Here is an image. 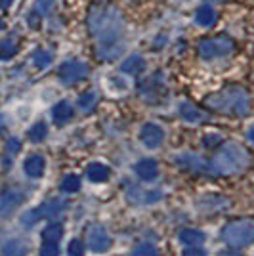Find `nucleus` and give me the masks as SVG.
Returning a JSON list of instances; mask_svg holds the SVG:
<instances>
[{
	"label": "nucleus",
	"mask_w": 254,
	"mask_h": 256,
	"mask_svg": "<svg viewBox=\"0 0 254 256\" xmlns=\"http://www.w3.org/2000/svg\"><path fill=\"white\" fill-rule=\"evenodd\" d=\"M88 29L98 44L122 42V14L111 4H96L88 12Z\"/></svg>",
	"instance_id": "nucleus-1"
},
{
	"label": "nucleus",
	"mask_w": 254,
	"mask_h": 256,
	"mask_svg": "<svg viewBox=\"0 0 254 256\" xmlns=\"http://www.w3.org/2000/svg\"><path fill=\"white\" fill-rule=\"evenodd\" d=\"M204 104L212 111L226 113V115H235V117H243L248 113L250 107V96L243 86H226L222 90L214 92L210 96H206Z\"/></svg>",
	"instance_id": "nucleus-2"
},
{
	"label": "nucleus",
	"mask_w": 254,
	"mask_h": 256,
	"mask_svg": "<svg viewBox=\"0 0 254 256\" xmlns=\"http://www.w3.org/2000/svg\"><path fill=\"white\" fill-rule=\"evenodd\" d=\"M248 151L244 150L243 146L230 142V144H224L220 151L212 157L210 168L212 174L216 176H230V174H239L248 166Z\"/></svg>",
	"instance_id": "nucleus-3"
},
{
	"label": "nucleus",
	"mask_w": 254,
	"mask_h": 256,
	"mask_svg": "<svg viewBox=\"0 0 254 256\" xmlns=\"http://www.w3.org/2000/svg\"><path fill=\"white\" fill-rule=\"evenodd\" d=\"M222 239L224 243H228L233 248H241L254 243V218H241L224 226Z\"/></svg>",
	"instance_id": "nucleus-4"
},
{
	"label": "nucleus",
	"mask_w": 254,
	"mask_h": 256,
	"mask_svg": "<svg viewBox=\"0 0 254 256\" xmlns=\"http://www.w3.org/2000/svg\"><path fill=\"white\" fill-rule=\"evenodd\" d=\"M197 50L202 60H214V58H224V56L232 54L235 50V42L228 34H216V36L202 38Z\"/></svg>",
	"instance_id": "nucleus-5"
},
{
	"label": "nucleus",
	"mask_w": 254,
	"mask_h": 256,
	"mask_svg": "<svg viewBox=\"0 0 254 256\" xmlns=\"http://www.w3.org/2000/svg\"><path fill=\"white\" fill-rule=\"evenodd\" d=\"M86 75H88V65L80 60H67L58 69V76L64 84H74L82 80Z\"/></svg>",
	"instance_id": "nucleus-6"
},
{
	"label": "nucleus",
	"mask_w": 254,
	"mask_h": 256,
	"mask_svg": "<svg viewBox=\"0 0 254 256\" xmlns=\"http://www.w3.org/2000/svg\"><path fill=\"white\" fill-rule=\"evenodd\" d=\"M86 243H88V248L94 250V252H106L111 246V237L107 235L104 226L94 224L90 226L88 232H86Z\"/></svg>",
	"instance_id": "nucleus-7"
},
{
	"label": "nucleus",
	"mask_w": 254,
	"mask_h": 256,
	"mask_svg": "<svg viewBox=\"0 0 254 256\" xmlns=\"http://www.w3.org/2000/svg\"><path fill=\"white\" fill-rule=\"evenodd\" d=\"M65 204L62 201H48V203L40 204L36 210H31L29 214L23 216V224H32L40 218H56L64 212Z\"/></svg>",
	"instance_id": "nucleus-8"
},
{
	"label": "nucleus",
	"mask_w": 254,
	"mask_h": 256,
	"mask_svg": "<svg viewBox=\"0 0 254 256\" xmlns=\"http://www.w3.org/2000/svg\"><path fill=\"white\" fill-rule=\"evenodd\" d=\"M162 138H164V132H162V128L157 126V124H153V122H146L142 130H140V140H142V144L149 148V150H155V148H159L160 144H162Z\"/></svg>",
	"instance_id": "nucleus-9"
},
{
	"label": "nucleus",
	"mask_w": 254,
	"mask_h": 256,
	"mask_svg": "<svg viewBox=\"0 0 254 256\" xmlns=\"http://www.w3.org/2000/svg\"><path fill=\"white\" fill-rule=\"evenodd\" d=\"M22 201H23V193L20 190H16V188L6 190V192L0 195V216L12 214Z\"/></svg>",
	"instance_id": "nucleus-10"
},
{
	"label": "nucleus",
	"mask_w": 254,
	"mask_h": 256,
	"mask_svg": "<svg viewBox=\"0 0 254 256\" xmlns=\"http://www.w3.org/2000/svg\"><path fill=\"white\" fill-rule=\"evenodd\" d=\"M230 206V199L222 195H206L199 199V208L202 212H220Z\"/></svg>",
	"instance_id": "nucleus-11"
},
{
	"label": "nucleus",
	"mask_w": 254,
	"mask_h": 256,
	"mask_svg": "<svg viewBox=\"0 0 254 256\" xmlns=\"http://www.w3.org/2000/svg\"><path fill=\"white\" fill-rule=\"evenodd\" d=\"M180 117L184 118V120H188V122L199 124V122H202V120H206L208 115H206L204 111H201L197 106H193V104H190V102H184V104L180 106Z\"/></svg>",
	"instance_id": "nucleus-12"
},
{
	"label": "nucleus",
	"mask_w": 254,
	"mask_h": 256,
	"mask_svg": "<svg viewBox=\"0 0 254 256\" xmlns=\"http://www.w3.org/2000/svg\"><path fill=\"white\" fill-rule=\"evenodd\" d=\"M134 170H136V174H138L142 180L146 182H151L155 180L157 176H159V166H157V162L153 159H142L134 166Z\"/></svg>",
	"instance_id": "nucleus-13"
},
{
	"label": "nucleus",
	"mask_w": 254,
	"mask_h": 256,
	"mask_svg": "<svg viewBox=\"0 0 254 256\" xmlns=\"http://www.w3.org/2000/svg\"><path fill=\"white\" fill-rule=\"evenodd\" d=\"M176 164H180V166L188 168V170H193V172H202L204 168H208V164H206L201 157L193 155V153L178 155V157H176Z\"/></svg>",
	"instance_id": "nucleus-14"
},
{
	"label": "nucleus",
	"mask_w": 254,
	"mask_h": 256,
	"mask_svg": "<svg viewBox=\"0 0 254 256\" xmlns=\"http://www.w3.org/2000/svg\"><path fill=\"white\" fill-rule=\"evenodd\" d=\"M23 170L29 178H38L44 172V157L42 155H29L23 162Z\"/></svg>",
	"instance_id": "nucleus-15"
},
{
	"label": "nucleus",
	"mask_w": 254,
	"mask_h": 256,
	"mask_svg": "<svg viewBox=\"0 0 254 256\" xmlns=\"http://www.w3.org/2000/svg\"><path fill=\"white\" fill-rule=\"evenodd\" d=\"M122 42H111V44H98L96 46V56L100 58V60H106V62H111V60H115L118 58L120 54H122Z\"/></svg>",
	"instance_id": "nucleus-16"
},
{
	"label": "nucleus",
	"mask_w": 254,
	"mask_h": 256,
	"mask_svg": "<svg viewBox=\"0 0 254 256\" xmlns=\"http://www.w3.org/2000/svg\"><path fill=\"white\" fill-rule=\"evenodd\" d=\"M216 20H218L216 10L208 4H202L201 8H197V12H195V22L201 27H212L216 23Z\"/></svg>",
	"instance_id": "nucleus-17"
},
{
	"label": "nucleus",
	"mask_w": 254,
	"mask_h": 256,
	"mask_svg": "<svg viewBox=\"0 0 254 256\" xmlns=\"http://www.w3.org/2000/svg\"><path fill=\"white\" fill-rule=\"evenodd\" d=\"M52 115H54V120H56L58 124H65L69 118L73 117V106L64 100V102H60V104L54 106Z\"/></svg>",
	"instance_id": "nucleus-18"
},
{
	"label": "nucleus",
	"mask_w": 254,
	"mask_h": 256,
	"mask_svg": "<svg viewBox=\"0 0 254 256\" xmlns=\"http://www.w3.org/2000/svg\"><path fill=\"white\" fill-rule=\"evenodd\" d=\"M144 67H146V62H144V58H142L140 54H132V56L126 58V60L122 62V65H120L122 73H128V75H136Z\"/></svg>",
	"instance_id": "nucleus-19"
},
{
	"label": "nucleus",
	"mask_w": 254,
	"mask_h": 256,
	"mask_svg": "<svg viewBox=\"0 0 254 256\" xmlns=\"http://www.w3.org/2000/svg\"><path fill=\"white\" fill-rule=\"evenodd\" d=\"M86 176H88V180L92 182H106L109 178V168L102 162H92L86 168Z\"/></svg>",
	"instance_id": "nucleus-20"
},
{
	"label": "nucleus",
	"mask_w": 254,
	"mask_h": 256,
	"mask_svg": "<svg viewBox=\"0 0 254 256\" xmlns=\"http://www.w3.org/2000/svg\"><path fill=\"white\" fill-rule=\"evenodd\" d=\"M160 197L159 192H140L138 188H134L132 192L128 193V199L132 201V203L136 204H146V203H151V201H157Z\"/></svg>",
	"instance_id": "nucleus-21"
},
{
	"label": "nucleus",
	"mask_w": 254,
	"mask_h": 256,
	"mask_svg": "<svg viewBox=\"0 0 254 256\" xmlns=\"http://www.w3.org/2000/svg\"><path fill=\"white\" fill-rule=\"evenodd\" d=\"M180 241L182 243H186V245L197 246L204 241V235H202V232H199V230L188 228V230H182L180 232Z\"/></svg>",
	"instance_id": "nucleus-22"
},
{
	"label": "nucleus",
	"mask_w": 254,
	"mask_h": 256,
	"mask_svg": "<svg viewBox=\"0 0 254 256\" xmlns=\"http://www.w3.org/2000/svg\"><path fill=\"white\" fill-rule=\"evenodd\" d=\"M27 254V245L23 241H10L2 248V256H25Z\"/></svg>",
	"instance_id": "nucleus-23"
},
{
	"label": "nucleus",
	"mask_w": 254,
	"mask_h": 256,
	"mask_svg": "<svg viewBox=\"0 0 254 256\" xmlns=\"http://www.w3.org/2000/svg\"><path fill=\"white\" fill-rule=\"evenodd\" d=\"M62 235H64L62 226H60V224H50L42 232V239H44V243H58V241L62 239Z\"/></svg>",
	"instance_id": "nucleus-24"
},
{
	"label": "nucleus",
	"mask_w": 254,
	"mask_h": 256,
	"mask_svg": "<svg viewBox=\"0 0 254 256\" xmlns=\"http://www.w3.org/2000/svg\"><path fill=\"white\" fill-rule=\"evenodd\" d=\"M18 52V42L14 38L0 40V60H10Z\"/></svg>",
	"instance_id": "nucleus-25"
},
{
	"label": "nucleus",
	"mask_w": 254,
	"mask_h": 256,
	"mask_svg": "<svg viewBox=\"0 0 254 256\" xmlns=\"http://www.w3.org/2000/svg\"><path fill=\"white\" fill-rule=\"evenodd\" d=\"M96 104H98V94H96L94 90H88V92H84L82 96L78 98V107L82 111H92Z\"/></svg>",
	"instance_id": "nucleus-26"
},
{
	"label": "nucleus",
	"mask_w": 254,
	"mask_h": 256,
	"mask_svg": "<svg viewBox=\"0 0 254 256\" xmlns=\"http://www.w3.org/2000/svg\"><path fill=\"white\" fill-rule=\"evenodd\" d=\"M62 190L65 193H74L80 190V178L76 174H67L62 180Z\"/></svg>",
	"instance_id": "nucleus-27"
},
{
	"label": "nucleus",
	"mask_w": 254,
	"mask_h": 256,
	"mask_svg": "<svg viewBox=\"0 0 254 256\" xmlns=\"http://www.w3.org/2000/svg\"><path fill=\"white\" fill-rule=\"evenodd\" d=\"M32 64L38 69H46L48 65L52 64V54L46 52V50H36L32 54Z\"/></svg>",
	"instance_id": "nucleus-28"
},
{
	"label": "nucleus",
	"mask_w": 254,
	"mask_h": 256,
	"mask_svg": "<svg viewBox=\"0 0 254 256\" xmlns=\"http://www.w3.org/2000/svg\"><path fill=\"white\" fill-rule=\"evenodd\" d=\"M46 134H48V128H46L44 122H36V124L29 130V138H31L32 142H42V140L46 138Z\"/></svg>",
	"instance_id": "nucleus-29"
},
{
	"label": "nucleus",
	"mask_w": 254,
	"mask_h": 256,
	"mask_svg": "<svg viewBox=\"0 0 254 256\" xmlns=\"http://www.w3.org/2000/svg\"><path fill=\"white\" fill-rule=\"evenodd\" d=\"M54 6V0H36L34 8H32V14H36L38 18H44L48 12L52 10Z\"/></svg>",
	"instance_id": "nucleus-30"
},
{
	"label": "nucleus",
	"mask_w": 254,
	"mask_h": 256,
	"mask_svg": "<svg viewBox=\"0 0 254 256\" xmlns=\"http://www.w3.org/2000/svg\"><path fill=\"white\" fill-rule=\"evenodd\" d=\"M132 256H159L157 254V248L151 245V243H144V245H140Z\"/></svg>",
	"instance_id": "nucleus-31"
},
{
	"label": "nucleus",
	"mask_w": 254,
	"mask_h": 256,
	"mask_svg": "<svg viewBox=\"0 0 254 256\" xmlns=\"http://www.w3.org/2000/svg\"><path fill=\"white\" fill-rule=\"evenodd\" d=\"M69 250V256H84V245H82V241H78V239H73L69 246H67Z\"/></svg>",
	"instance_id": "nucleus-32"
},
{
	"label": "nucleus",
	"mask_w": 254,
	"mask_h": 256,
	"mask_svg": "<svg viewBox=\"0 0 254 256\" xmlns=\"http://www.w3.org/2000/svg\"><path fill=\"white\" fill-rule=\"evenodd\" d=\"M58 254H60L58 243H44L40 246V256H58Z\"/></svg>",
	"instance_id": "nucleus-33"
},
{
	"label": "nucleus",
	"mask_w": 254,
	"mask_h": 256,
	"mask_svg": "<svg viewBox=\"0 0 254 256\" xmlns=\"http://www.w3.org/2000/svg\"><path fill=\"white\" fill-rule=\"evenodd\" d=\"M20 148H22L20 140H16V138H10V140H8V146H6V151H8L10 155H14V153H18V151H20Z\"/></svg>",
	"instance_id": "nucleus-34"
},
{
	"label": "nucleus",
	"mask_w": 254,
	"mask_h": 256,
	"mask_svg": "<svg viewBox=\"0 0 254 256\" xmlns=\"http://www.w3.org/2000/svg\"><path fill=\"white\" fill-rule=\"evenodd\" d=\"M184 256H206V254H204V250H201V248L191 246L188 250H184Z\"/></svg>",
	"instance_id": "nucleus-35"
},
{
	"label": "nucleus",
	"mask_w": 254,
	"mask_h": 256,
	"mask_svg": "<svg viewBox=\"0 0 254 256\" xmlns=\"http://www.w3.org/2000/svg\"><path fill=\"white\" fill-rule=\"evenodd\" d=\"M214 140H220V138H218V136H204V146H214V144H212Z\"/></svg>",
	"instance_id": "nucleus-36"
},
{
	"label": "nucleus",
	"mask_w": 254,
	"mask_h": 256,
	"mask_svg": "<svg viewBox=\"0 0 254 256\" xmlns=\"http://www.w3.org/2000/svg\"><path fill=\"white\" fill-rule=\"evenodd\" d=\"M12 2H14V0H0V8H2V10H6V8H10V6H12Z\"/></svg>",
	"instance_id": "nucleus-37"
},
{
	"label": "nucleus",
	"mask_w": 254,
	"mask_h": 256,
	"mask_svg": "<svg viewBox=\"0 0 254 256\" xmlns=\"http://www.w3.org/2000/svg\"><path fill=\"white\" fill-rule=\"evenodd\" d=\"M248 140H250V142H254V124L248 128Z\"/></svg>",
	"instance_id": "nucleus-38"
},
{
	"label": "nucleus",
	"mask_w": 254,
	"mask_h": 256,
	"mask_svg": "<svg viewBox=\"0 0 254 256\" xmlns=\"http://www.w3.org/2000/svg\"><path fill=\"white\" fill-rule=\"evenodd\" d=\"M222 256H243V254H239V252H226V254Z\"/></svg>",
	"instance_id": "nucleus-39"
},
{
	"label": "nucleus",
	"mask_w": 254,
	"mask_h": 256,
	"mask_svg": "<svg viewBox=\"0 0 254 256\" xmlns=\"http://www.w3.org/2000/svg\"><path fill=\"white\" fill-rule=\"evenodd\" d=\"M2 29H4V22H2V20H0V31H2Z\"/></svg>",
	"instance_id": "nucleus-40"
},
{
	"label": "nucleus",
	"mask_w": 254,
	"mask_h": 256,
	"mask_svg": "<svg viewBox=\"0 0 254 256\" xmlns=\"http://www.w3.org/2000/svg\"><path fill=\"white\" fill-rule=\"evenodd\" d=\"M0 128H2V117H0Z\"/></svg>",
	"instance_id": "nucleus-41"
}]
</instances>
